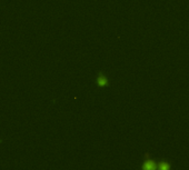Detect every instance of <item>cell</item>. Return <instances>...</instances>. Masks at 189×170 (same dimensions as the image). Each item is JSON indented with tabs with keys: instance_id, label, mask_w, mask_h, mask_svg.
<instances>
[{
	"instance_id": "6da1fadb",
	"label": "cell",
	"mask_w": 189,
	"mask_h": 170,
	"mask_svg": "<svg viewBox=\"0 0 189 170\" xmlns=\"http://www.w3.org/2000/svg\"><path fill=\"white\" fill-rule=\"evenodd\" d=\"M144 169L145 170H155L156 169V165H155L154 161L148 160V161L145 162V165H144Z\"/></svg>"
},
{
	"instance_id": "7a4b0ae2",
	"label": "cell",
	"mask_w": 189,
	"mask_h": 170,
	"mask_svg": "<svg viewBox=\"0 0 189 170\" xmlns=\"http://www.w3.org/2000/svg\"><path fill=\"white\" fill-rule=\"evenodd\" d=\"M97 82H98V85H99L100 87H104V86H106V85L108 83V80H107V78L104 77V76H99L98 79H97Z\"/></svg>"
},
{
	"instance_id": "3957f363",
	"label": "cell",
	"mask_w": 189,
	"mask_h": 170,
	"mask_svg": "<svg viewBox=\"0 0 189 170\" xmlns=\"http://www.w3.org/2000/svg\"><path fill=\"white\" fill-rule=\"evenodd\" d=\"M169 165H168L167 162H161L160 163V170H169Z\"/></svg>"
}]
</instances>
